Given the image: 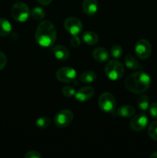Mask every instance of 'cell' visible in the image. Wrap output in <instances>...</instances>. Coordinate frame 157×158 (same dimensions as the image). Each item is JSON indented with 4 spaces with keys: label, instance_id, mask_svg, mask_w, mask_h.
<instances>
[{
    "label": "cell",
    "instance_id": "cell-1",
    "mask_svg": "<svg viewBox=\"0 0 157 158\" xmlns=\"http://www.w3.org/2000/svg\"><path fill=\"white\" fill-rule=\"evenodd\" d=\"M56 29L53 23L49 20H45L37 27L35 31V41L42 47H51L56 40Z\"/></svg>",
    "mask_w": 157,
    "mask_h": 158
},
{
    "label": "cell",
    "instance_id": "cell-2",
    "mask_svg": "<svg viewBox=\"0 0 157 158\" xmlns=\"http://www.w3.org/2000/svg\"><path fill=\"white\" fill-rule=\"evenodd\" d=\"M151 79L143 71H137L125 80V86L128 90L136 94L146 92L150 86Z\"/></svg>",
    "mask_w": 157,
    "mask_h": 158
},
{
    "label": "cell",
    "instance_id": "cell-3",
    "mask_svg": "<svg viewBox=\"0 0 157 158\" xmlns=\"http://www.w3.org/2000/svg\"><path fill=\"white\" fill-rule=\"evenodd\" d=\"M124 66L118 60H110L105 67V73L111 80H118L123 77L124 74Z\"/></svg>",
    "mask_w": 157,
    "mask_h": 158
},
{
    "label": "cell",
    "instance_id": "cell-4",
    "mask_svg": "<svg viewBox=\"0 0 157 158\" xmlns=\"http://www.w3.org/2000/svg\"><path fill=\"white\" fill-rule=\"evenodd\" d=\"M11 15L14 20L19 23H25L29 19L31 12L27 5L22 2H15L11 9Z\"/></svg>",
    "mask_w": 157,
    "mask_h": 158
},
{
    "label": "cell",
    "instance_id": "cell-5",
    "mask_svg": "<svg viewBox=\"0 0 157 158\" xmlns=\"http://www.w3.org/2000/svg\"><path fill=\"white\" fill-rule=\"evenodd\" d=\"M99 106L103 111L106 113H112L116 106V100L110 93H103L99 98Z\"/></svg>",
    "mask_w": 157,
    "mask_h": 158
},
{
    "label": "cell",
    "instance_id": "cell-6",
    "mask_svg": "<svg viewBox=\"0 0 157 158\" xmlns=\"http://www.w3.org/2000/svg\"><path fill=\"white\" fill-rule=\"evenodd\" d=\"M74 118L73 113L69 110H62L55 114L54 117V123L57 127L64 128L69 126Z\"/></svg>",
    "mask_w": 157,
    "mask_h": 158
},
{
    "label": "cell",
    "instance_id": "cell-7",
    "mask_svg": "<svg viewBox=\"0 0 157 158\" xmlns=\"http://www.w3.org/2000/svg\"><path fill=\"white\" fill-rule=\"evenodd\" d=\"M135 52L138 58L146 60L149 58L152 52V46L147 40L141 39L138 40L135 46Z\"/></svg>",
    "mask_w": 157,
    "mask_h": 158
},
{
    "label": "cell",
    "instance_id": "cell-8",
    "mask_svg": "<svg viewBox=\"0 0 157 158\" xmlns=\"http://www.w3.org/2000/svg\"><path fill=\"white\" fill-rule=\"evenodd\" d=\"M64 27L69 34L77 35L83 31V26L80 19L75 17H69L64 22Z\"/></svg>",
    "mask_w": 157,
    "mask_h": 158
},
{
    "label": "cell",
    "instance_id": "cell-9",
    "mask_svg": "<svg viewBox=\"0 0 157 158\" xmlns=\"http://www.w3.org/2000/svg\"><path fill=\"white\" fill-rule=\"evenodd\" d=\"M57 80L62 83H71L76 78V71L72 67L66 66L60 68L55 73Z\"/></svg>",
    "mask_w": 157,
    "mask_h": 158
},
{
    "label": "cell",
    "instance_id": "cell-10",
    "mask_svg": "<svg viewBox=\"0 0 157 158\" xmlns=\"http://www.w3.org/2000/svg\"><path fill=\"white\" fill-rule=\"evenodd\" d=\"M148 124V117L146 114H139L131 120L130 127L134 131H141L146 127Z\"/></svg>",
    "mask_w": 157,
    "mask_h": 158
},
{
    "label": "cell",
    "instance_id": "cell-11",
    "mask_svg": "<svg viewBox=\"0 0 157 158\" xmlns=\"http://www.w3.org/2000/svg\"><path fill=\"white\" fill-rule=\"evenodd\" d=\"M94 94H95L94 88L90 86H87L81 88L77 92H75V97L78 101L86 102L90 100L93 97Z\"/></svg>",
    "mask_w": 157,
    "mask_h": 158
},
{
    "label": "cell",
    "instance_id": "cell-12",
    "mask_svg": "<svg viewBox=\"0 0 157 158\" xmlns=\"http://www.w3.org/2000/svg\"><path fill=\"white\" fill-rule=\"evenodd\" d=\"M53 55L58 60L65 61L69 57V51L62 45H57L52 49Z\"/></svg>",
    "mask_w": 157,
    "mask_h": 158
},
{
    "label": "cell",
    "instance_id": "cell-13",
    "mask_svg": "<svg viewBox=\"0 0 157 158\" xmlns=\"http://www.w3.org/2000/svg\"><path fill=\"white\" fill-rule=\"evenodd\" d=\"M83 9L86 15L92 16L98 11V2L97 0H84L83 2Z\"/></svg>",
    "mask_w": 157,
    "mask_h": 158
},
{
    "label": "cell",
    "instance_id": "cell-14",
    "mask_svg": "<svg viewBox=\"0 0 157 158\" xmlns=\"http://www.w3.org/2000/svg\"><path fill=\"white\" fill-rule=\"evenodd\" d=\"M92 56L94 60L99 63H105L109 60V53L105 48L98 47L95 48L92 52Z\"/></svg>",
    "mask_w": 157,
    "mask_h": 158
},
{
    "label": "cell",
    "instance_id": "cell-15",
    "mask_svg": "<svg viewBox=\"0 0 157 158\" xmlns=\"http://www.w3.org/2000/svg\"><path fill=\"white\" fill-rule=\"evenodd\" d=\"M135 108L130 105H125V106H120L116 110V114L122 117H130L135 114Z\"/></svg>",
    "mask_w": 157,
    "mask_h": 158
},
{
    "label": "cell",
    "instance_id": "cell-16",
    "mask_svg": "<svg viewBox=\"0 0 157 158\" xmlns=\"http://www.w3.org/2000/svg\"><path fill=\"white\" fill-rule=\"evenodd\" d=\"M12 32V25L8 19L0 18V36H8Z\"/></svg>",
    "mask_w": 157,
    "mask_h": 158
},
{
    "label": "cell",
    "instance_id": "cell-17",
    "mask_svg": "<svg viewBox=\"0 0 157 158\" xmlns=\"http://www.w3.org/2000/svg\"><path fill=\"white\" fill-rule=\"evenodd\" d=\"M97 78V75L94 71L87 70L82 73L78 77V80L84 83H90L95 81Z\"/></svg>",
    "mask_w": 157,
    "mask_h": 158
},
{
    "label": "cell",
    "instance_id": "cell-18",
    "mask_svg": "<svg viewBox=\"0 0 157 158\" xmlns=\"http://www.w3.org/2000/svg\"><path fill=\"white\" fill-rule=\"evenodd\" d=\"M83 40L88 45H95L99 42V36L95 32L87 31L83 35Z\"/></svg>",
    "mask_w": 157,
    "mask_h": 158
},
{
    "label": "cell",
    "instance_id": "cell-19",
    "mask_svg": "<svg viewBox=\"0 0 157 158\" xmlns=\"http://www.w3.org/2000/svg\"><path fill=\"white\" fill-rule=\"evenodd\" d=\"M125 64H126V67L130 69H138L140 68V65L138 60L130 54H128L125 57Z\"/></svg>",
    "mask_w": 157,
    "mask_h": 158
},
{
    "label": "cell",
    "instance_id": "cell-20",
    "mask_svg": "<svg viewBox=\"0 0 157 158\" xmlns=\"http://www.w3.org/2000/svg\"><path fill=\"white\" fill-rule=\"evenodd\" d=\"M137 104L139 107L140 110L145 111L147 110L149 107V99L148 96L146 95H141L139 97L137 100Z\"/></svg>",
    "mask_w": 157,
    "mask_h": 158
},
{
    "label": "cell",
    "instance_id": "cell-21",
    "mask_svg": "<svg viewBox=\"0 0 157 158\" xmlns=\"http://www.w3.org/2000/svg\"><path fill=\"white\" fill-rule=\"evenodd\" d=\"M31 16L35 20H42L46 16V12L41 7H35L31 12Z\"/></svg>",
    "mask_w": 157,
    "mask_h": 158
},
{
    "label": "cell",
    "instance_id": "cell-22",
    "mask_svg": "<svg viewBox=\"0 0 157 158\" xmlns=\"http://www.w3.org/2000/svg\"><path fill=\"white\" fill-rule=\"evenodd\" d=\"M51 123V120L47 117H41L36 120L35 125L39 129H46L49 127Z\"/></svg>",
    "mask_w": 157,
    "mask_h": 158
},
{
    "label": "cell",
    "instance_id": "cell-23",
    "mask_svg": "<svg viewBox=\"0 0 157 158\" xmlns=\"http://www.w3.org/2000/svg\"><path fill=\"white\" fill-rule=\"evenodd\" d=\"M148 134L151 139L157 141V121H153L150 123L148 128Z\"/></svg>",
    "mask_w": 157,
    "mask_h": 158
},
{
    "label": "cell",
    "instance_id": "cell-24",
    "mask_svg": "<svg viewBox=\"0 0 157 158\" xmlns=\"http://www.w3.org/2000/svg\"><path fill=\"white\" fill-rule=\"evenodd\" d=\"M110 53L111 56L113 57L115 60H118L121 57L122 54H123V49L119 45H115V46H112L111 48V50H110Z\"/></svg>",
    "mask_w": 157,
    "mask_h": 158
},
{
    "label": "cell",
    "instance_id": "cell-25",
    "mask_svg": "<svg viewBox=\"0 0 157 158\" xmlns=\"http://www.w3.org/2000/svg\"><path fill=\"white\" fill-rule=\"evenodd\" d=\"M63 95L66 97H72L75 96V88L72 87V86H65L62 89Z\"/></svg>",
    "mask_w": 157,
    "mask_h": 158
},
{
    "label": "cell",
    "instance_id": "cell-26",
    "mask_svg": "<svg viewBox=\"0 0 157 158\" xmlns=\"http://www.w3.org/2000/svg\"><path fill=\"white\" fill-rule=\"evenodd\" d=\"M149 114L153 118L157 119V103H152L149 106Z\"/></svg>",
    "mask_w": 157,
    "mask_h": 158
},
{
    "label": "cell",
    "instance_id": "cell-27",
    "mask_svg": "<svg viewBox=\"0 0 157 158\" xmlns=\"http://www.w3.org/2000/svg\"><path fill=\"white\" fill-rule=\"evenodd\" d=\"M7 64V58L6 56L0 51V70L4 69Z\"/></svg>",
    "mask_w": 157,
    "mask_h": 158
},
{
    "label": "cell",
    "instance_id": "cell-28",
    "mask_svg": "<svg viewBox=\"0 0 157 158\" xmlns=\"http://www.w3.org/2000/svg\"><path fill=\"white\" fill-rule=\"evenodd\" d=\"M25 157L26 158H41L42 155L35 151H28L26 154H25Z\"/></svg>",
    "mask_w": 157,
    "mask_h": 158
},
{
    "label": "cell",
    "instance_id": "cell-29",
    "mask_svg": "<svg viewBox=\"0 0 157 158\" xmlns=\"http://www.w3.org/2000/svg\"><path fill=\"white\" fill-rule=\"evenodd\" d=\"M70 43L71 46H73L74 48H76L78 47V46H79L80 44H81V41H80L79 37H78L77 35H73V37L71 39Z\"/></svg>",
    "mask_w": 157,
    "mask_h": 158
},
{
    "label": "cell",
    "instance_id": "cell-30",
    "mask_svg": "<svg viewBox=\"0 0 157 158\" xmlns=\"http://www.w3.org/2000/svg\"><path fill=\"white\" fill-rule=\"evenodd\" d=\"M52 1V0H38L39 4H41L42 6H48L49 4H50Z\"/></svg>",
    "mask_w": 157,
    "mask_h": 158
},
{
    "label": "cell",
    "instance_id": "cell-31",
    "mask_svg": "<svg viewBox=\"0 0 157 158\" xmlns=\"http://www.w3.org/2000/svg\"><path fill=\"white\" fill-rule=\"evenodd\" d=\"M150 157H155V158H157V151H156V152L152 153V154L150 155Z\"/></svg>",
    "mask_w": 157,
    "mask_h": 158
}]
</instances>
